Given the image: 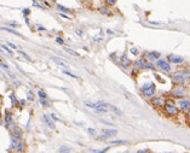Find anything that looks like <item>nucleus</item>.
Wrapping results in <instances>:
<instances>
[{
    "label": "nucleus",
    "mask_w": 190,
    "mask_h": 153,
    "mask_svg": "<svg viewBox=\"0 0 190 153\" xmlns=\"http://www.w3.org/2000/svg\"><path fill=\"white\" fill-rule=\"evenodd\" d=\"M24 148H25V145H24V142L19 140V141H18V144L16 145L15 150H16L17 152H22V151H24Z\"/></svg>",
    "instance_id": "obj_16"
},
{
    "label": "nucleus",
    "mask_w": 190,
    "mask_h": 153,
    "mask_svg": "<svg viewBox=\"0 0 190 153\" xmlns=\"http://www.w3.org/2000/svg\"><path fill=\"white\" fill-rule=\"evenodd\" d=\"M147 63H148L147 59L141 58V59H138V60L134 62V69H138V70H141V69H145Z\"/></svg>",
    "instance_id": "obj_10"
},
{
    "label": "nucleus",
    "mask_w": 190,
    "mask_h": 153,
    "mask_svg": "<svg viewBox=\"0 0 190 153\" xmlns=\"http://www.w3.org/2000/svg\"><path fill=\"white\" fill-rule=\"evenodd\" d=\"M0 66H1V68H4L5 70H8V65H7V64H5V63H0Z\"/></svg>",
    "instance_id": "obj_36"
},
{
    "label": "nucleus",
    "mask_w": 190,
    "mask_h": 153,
    "mask_svg": "<svg viewBox=\"0 0 190 153\" xmlns=\"http://www.w3.org/2000/svg\"><path fill=\"white\" fill-rule=\"evenodd\" d=\"M40 103H41V105H42V106H46V107H49V106H50V104H49L47 99H46V100H40Z\"/></svg>",
    "instance_id": "obj_33"
},
{
    "label": "nucleus",
    "mask_w": 190,
    "mask_h": 153,
    "mask_svg": "<svg viewBox=\"0 0 190 153\" xmlns=\"http://www.w3.org/2000/svg\"><path fill=\"white\" fill-rule=\"evenodd\" d=\"M56 42L59 43V45H64V40H63L61 36H57V37H56Z\"/></svg>",
    "instance_id": "obj_30"
},
{
    "label": "nucleus",
    "mask_w": 190,
    "mask_h": 153,
    "mask_svg": "<svg viewBox=\"0 0 190 153\" xmlns=\"http://www.w3.org/2000/svg\"><path fill=\"white\" fill-rule=\"evenodd\" d=\"M7 45H8V46H10V47H11V48H15V49H16V48H17V46H16V45H13V43H11V42H8V43H7Z\"/></svg>",
    "instance_id": "obj_40"
},
{
    "label": "nucleus",
    "mask_w": 190,
    "mask_h": 153,
    "mask_svg": "<svg viewBox=\"0 0 190 153\" xmlns=\"http://www.w3.org/2000/svg\"><path fill=\"white\" fill-rule=\"evenodd\" d=\"M24 103H25L24 100H21V101H19V106H21V109H22V106L24 105Z\"/></svg>",
    "instance_id": "obj_43"
},
{
    "label": "nucleus",
    "mask_w": 190,
    "mask_h": 153,
    "mask_svg": "<svg viewBox=\"0 0 190 153\" xmlns=\"http://www.w3.org/2000/svg\"><path fill=\"white\" fill-rule=\"evenodd\" d=\"M2 30H5V31H8V33H12V34H15V35H17V36H22L18 31H16V30H13V29H11V28H1Z\"/></svg>",
    "instance_id": "obj_22"
},
{
    "label": "nucleus",
    "mask_w": 190,
    "mask_h": 153,
    "mask_svg": "<svg viewBox=\"0 0 190 153\" xmlns=\"http://www.w3.org/2000/svg\"><path fill=\"white\" fill-rule=\"evenodd\" d=\"M117 134V132L115 129H104L103 130V135L108 139V138H111V136H115Z\"/></svg>",
    "instance_id": "obj_14"
},
{
    "label": "nucleus",
    "mask_w": 190,
    "mask_h": 153,
    "mask_svg": "<svg viewBox=\"0 0 190 153\" xmlns=\"http://www.w3.org/2000/svg\"><path fill=\"white\" fill-rule=\"evenodd\" d=\"M98 11H99V13H102V14H104V16H111V14H113L111 11L109 10V7H105V6L99 7Z\"/></svg>",
    "instance_id": "obj_15"
},
{
    "label": "nucleus",
    "mask_w": 190,
    "mask_h": 153,
    "mask_svg": "<svg viewBox=\"0 0 190 153\" xmlns=\"http://www.w3.org/2000/svg\"><path fill=\"white\" fill-rule=\"evenodd\" d=\"M156 64H158V66L161 70H164L166 72H170L171 71V65H170V63L167 60H165V59H158L156 60Z\"/></svg>",
    "instance_id": "obj_6"
},
{
    "label": "nucleus",
    "mask_w": 190,
    "mask_h": 153,
    "mask_svg": "<svg viewBox=\"0 0 190 153\" xmlns=\"http://www.w3.org/2000/svg\"><path fill=\"white\" fill-rule=\"evenodd\" d=\"M51 59L55 62V63H57L58 65H61V66H64V68H67V64L63 62V60H61L59 58H57V57H51Z\"/></svg>",
    "instance_id": "obj_19"
},
{
    "label": "nucleus",
    "mask_w": 190,
    "mask_h": 153,
    "mask_svg": "<svg viewBox=\"0 0 190 153\" xmlns=\"http://www.w3.org/2000/svg\"><path fill=\"white\" fill-rule=\"evenodd\" d=\"M102 40H103L102 37H95V41H96V42H102Z\"/></svg>",
    "instance_id": "obj_41"
},
{
    "label": "nucleus",
    "mask_w": 190,
    "mask_h": 153,
    "mask_svg": "<svg viewBox=\"0 0 190 153\" xmlns=\"http://www.w3.org/2000/svg\"><path fill=\"white\" fill-rule=\"evenodd\" d=\"M70 148L69 147H67V146H62L61 148H59V153H70Z\"/></svg>",
    "instance_id": "obj_24"
},
{
    "label": "nucleus",
    "mask_w": 190,
    "mask_h": 153,
    "mask_svg": "<svg viewBox=\"0 0 190 153\" xmlns=\"http://www.w3.org/2000/svg\"><path fill=\"white\" fill-rule=\"evenodd\" d=\"M131 53H132V54H134V56H137V54L139 53V49H138V48H136V47H132V48H131Z\"/></svg>",
    "instance_id": "obj_31"
},
{
    "label": "nucleus",
    "mask_w": 190,
    "mask_h": 153,
    "mask_svg": "<svg viewBox=\"0 0 190 153\" xmlns=\"http://www.w3.org/2000/svg\"><path fill=\"white\" fill-rule=\"evenodd\" d=\"M109 110H111L115 115H117V116H121L122 115V112H121V110L120 109H117L116 106H113V105H109Z\"/></svg>",
    "instance_id": "obj_20"
},
{
    "label": "nucleus",
    "mask_w": 190,
    "mask_h": 153,
    "mask_svg": "<svg viewBox=\"0 0 190 153\" xmlns=\"http://www.w3.org/2000/svg\"><path fill=\"white\" fill-rule=\"evenodd\" d=\"M38 95H39L40 100H46V99H47V94H46L44 91H41V89L38 92Z\"/></svg>",
    "instance_id": "obj_21"
},
{
    "label": "nucleus",
    "mask_w": 190,
    "mask_h": 153,
    "mask_svg": "<svg viewBox=\"0 0 190 153\" xmlns=\"http://www.w3.org/2000/svg\"><path fill=\"white\" fill-rule=\"evenodd\" d=\"M179 109L183 111H187L190 109V100L189 99H182L179 101Z\"/></svg>",
    "instance_id": "obj_11"
},
{
    "label": "nucleus",
    "mask_w": 190,
    "mask_h": 153,
    "mask_svg": "<svg viewBox=\"0 0 190 153\" xmlns=\"http://www.w3.org/2000/svg\"><path fill=\"white\" fill-rule=\"evenodd\" d=\"M164 111H165L166 116H168V117H175L179 113V109L176 106L173 100H166L165 106H164Z\"/></svg>",
    "instance_id": "obj_1"
},
{
    "label": "nucleus",
    "mask_w": 190,
    "mask_h": 153,
    "mask_svg": "<svg viewBox=\"0 0 190 153\" xmlns=\"http://www.w3.org/2000/svg\"><path fill=\"white\" fill-rule=\"evenodd\" d=\"M190 80V75L187 72H176L172 76V81L177 84H184Z\"/></svg>",
    "instance_id": "obj_2"
},
{
    "label": "nucleus",
    "mask_w": 190,
    "mask_h": 153,
    "mask_svg": "<svg viewBox=\"0 0 190 153\" xmlns=\"http://www.w3.org/2000/svg\"><path fill=\"white\" fill-rule=\"evenodd\" d=\"M159 57H160V53L155 52V51L147 53V60H149V62H156L159 59Z\"/></svg>",
    "instance_id": "obj_9"
},
{
    "label": "nucleus",
    "mask_w": 190,
    "mask_h": 153,
    "mask_svg": "<svg viewBox=\"0 0 190 153\" xmlns=\"http://www.w3.org/2000/svg\"><path fill=\"white\" fill-rule=\"evenodd\" d=\"M42 117H44V122L47 124V127H49V128H51V129H55V128H56V126H55V123H53V121H52V118H51L50 116L44 115Z\"/></svg>",
    "instance_id": "obj_12"
},
{
    "label": "nucleus",
    "mask_w": 190,
    "mask_h": 153,
    "mask_svg": "<svg viewBox=\"0 0 190 153\" xmlns=\"http://www.w3.org/2000/svg\"><path fill=\"white\" fill-rule=\"evenodd\" d=\"M57 10L59 11V13H68V12H70V10L68 7L62 6V5H57Z\"/></svg>",
    "instance_id": "obj_18"
},
{
    "label": "nucleus",
    "mask_w": 190,
    "mask_h": 153,
    "mask_svg": "<svg viewBox=\"0 0 190 153\" xmlns=\"http://www.w3.org/2000/svg\"><path fill=\"white\" fill-rule=\"evenodd\" d=\"M17 52H18V53H19V54H21V56H22V57H24V58H25V59H27V60H28V62H30V60H32V59H30V57H29V56H28V54H27V53H24V52H23V51H21V49H18V51H17Z\"/></svg>",
    "instance_id": "obj_25"
},
{
    "label": "nucleus",
    "mask_w": 190,
    "mask_h": 153,
    "mask_svg": "<svg viewBox=\"0 0 190 153\" xmlns=\"http://www.w3.org/2000/svg\"><path fill=\"white\" fill-rule=\"evenodd\" d=\"M110 144H113V145H125V144H127V142L124 141V140H114V141H111Z\"/></svg>",
    "instance_id": "obj_26"
},
{
    "label": "nucleus",
    "mask_w": 190,
    "mask_h": 153,
    "mask_svg": "<svg viewBox=\"0 0 190 153\" xmlns=\"http://www.w3.org/2000/svg\"><path fill=\"white\" fill-rule=\"evenodd\" d=\"M138 153H150L149 150H142V151H139Z\"/></svg>",
    "instance_id": "obj_42"
},
{
    "label": "nucleus",
    "mask_w": 190,
    "mask_h": 153,
    "mask_svg": "<svg viewBox=\"0 0 190 153\" xmlns=\"http://www.w3.org/2000/svg\"><path fill=\"white\" fill-rule=\"evenodd\" d=\"M184 94H185V88L183 86H181V84L177 86V87H175L173 91L171 92V95L173 98H183Z\"/></svg>",
    "instance_id": "obj_4"
},
{
    "label": "nucleus",
    "mask_w": 190,
    "mask_h": 153,
    "mask_svg": "<svg viewBox=\"0 0 190 153\" xmlns=\"http://www.w3.org/2000/svg\"><path fill=\"white\" fill-rule=\"evenodd\" d=\"M187 117H188V120H190V109L188 110V112H187Z\"/></svg>",
    "instance_id": "obj_44"
},
{
    "label": "nucleus",
    "mask_w": 190,
    "mask_h": 153,
    "mask_svg": "<svg viewBox=\"0 0 190 153\" xmlns=\"http://www.w3.org/2000/svg\"><path fill=\"white\" fill-rule=\"evenodd\" d=\"M165 103H166V99H165L164 97H155V98L151 99V104H153L156 109H164Z\"/></svg>",
    "instance_id": "obj_5"
},
{
    "label": "nucleus",
    "mask_w": 190,
    "mask_h": 153,
    "mask_svg": "<svg viewBox=\"0 0 190 153\" xmlns=\"http://www.w3.org/2000/svg\"><path fill=\"white\" fill-rule=\"evenodd\" d=\"M4 121H5V126L7 128H10L12 126V123H13V116H12V113L10 111H5V118H4Z\"/></svg>",
    "instance_id": "obj_8"
},
{
    "label": "nucleus",
    "mask_w": 190,
    "mask_h": 153,
    "mask_svg": "<svg viewBox=\"0 0 190 153\" xmlns=\"http://www.w3.org/2000/svg\"><path fill=\"white\" fill-rule=\"evenodd\" d=\"M1 48H2V49H5V51H6V52H7L10 56H12V51H11V49H8L6 46H1Z\"/></svg>",
    "instance_id": "obj_34"
},
{
    "label": "nucleus",
    "mask_w": 190,
    "mask_h": 153,
    "mask_svg": "<svg viewBox=\"0 0 190 153\" xmlns=\"http://www.w3.org/2000/svg\"><path fill=\"white\" fill-rule=\"evenodd\" d=\"M63 72H64L66 75H68V76H70V77H73V78H78V76H76V75H74V74H72L70 71H67V70H63Z\"/></svg>",
    "instance_id": "obj_28"
},
{
    "label": "nucleus",
    "mask_w": 190,
    "mask_h": 153,
    "mask_svg": "<svg viewBox=\"0 0 190 153\" xmlns=\"http://www.w3.org/2000/svg\"><path fill=\"white\" fill-rule=\"evenodd\" d=\"M89 133H90L91 135H96V130L95 129H92V128H90V129H89Z\"/></svg>",
    "instance_id": "obj_39"
},
{
    "label": "nucleus",
    "mask_w": 190,
    "mask_h": 153,
    "mask_svg": "<svg viewBox=\"0 0 190 153\" xmlns=\"http://www.w3.org/2000/svg\"><path fill=\"white\" fill-rule=\"evenodd\" d=\"M0 118H1V111H0Z\"/></svg>",
    "instance_id": "obj_45"
},
{
    "label": "nucleus",
    "mask_w": 190,
    "mask_h": 153,
    "mask_svg": "<svg viewBox=\"0 0 190 153\" xmlns=\"http://www.w3.org/2000/svg\"><path fill=\"white\" fill-rule=\"evenodd\" d=\"M10 99H11L12 107H17V106H18V100H17V98H16L15 93H11V95H10Z\"/></svg>",
    "instance_id": "obj_17"
},
{
    "label": "nucleus",
    "mask_w": 190,
    "mask_h": 153,
    "mask_svg": "<svg viewBox=\"0 0 190 153\" xmlns=\"http://www.w3.org/2000/svg\"><path fill=\"white\" fill-rule=\"evenodd\" d=\"M29 13H30V10H29V8H24V10H23V14H24V16H28Z\"/></svg>",
    "instance_id": "obj_35"
},
{
    "label": "nucleus",
    "mask_w": 190,
    "mask_h": 153,
    "mask_svg": "<svg viewBox=\"0 0 190 153\" xmlns=\"http://www.w3.org/2000/svg\"><path fill=\"white\" fill-rule=\"evenodd\" d=\"M28 100L29 101H33L34 100V94H33L32 91H28Z\"/></svg>",
    "instance_id": "obj_29"
},
{
    "label": "nucleus",
    "mask_w": 190,
    "mask_h": 153,
    "mask_svg": "<svg viewBox=\"0 0 190 153\" xmlns=\"http://www.w3.org/2000/svg\"><path fill=\"white\" fill-rule=\"evenodd\" d=\"M75 31H76V34H78V35H80V36H83V35H84V31H83L81 29H76Z\"/></svg>",
    "instance_id": "obj_37"
},
{
    "label": "nucleus",
    "mask_w": 190,
    "mask_h": 153,
    "mask_svg": "<svg viewBox=\"0 0 190 153\" xmlns=\"http://www.w3.org/2000/svg\"><path fill=\"white\" fill-rule=\"evenodd\" d=\"M108 150H109V147H107V148H104V150H102V151H93V152L95 153H105Z\"/></svg>",
    "instance_id": "obj_38"
},
{
    "label": "nucleus",
    "mask_w": 190,
    "mask_h": 153,
    "mask_svg": "<svg viewBox=\"0 0 190 153\" xmlns=\"http://www.w3.org/2000/svg\"><path fill=\"white\" fill-rule=\"evenodd\" d=\"M0 98H1V95H0Z\"/></svg>",
    "instance_id": "obj_46"
},
{
    "label": "nucleus",
    "mask_w": 190,
    "mask_h": 153,
    "mask_svg": "<svg viewBox=\"0 0 190 153\" xmlns=\"http://www.w3.org/2000/svg\"><path fill=\"white\" fill-rule=\"evenodd\" d=\"M116 1H117V0H105V4H107L108 6H114V5L116 4Z\"/></svg>",
    "instance_id": "obj_27"
},
{
    "label": "nucleus",
    "mask_w": 190,
    "mask_h": 153,
    "mask_svg": "<svg viewBox=\"0 0 190 153\" xmlns=\"http://www.w3.org/2000/svg\"><path fill=\"white\" fill-rule=\"evenodd\" d=\"M120 63H121V65H122L124 68H127V66L131 64V60L127 58L126 53H124V54L121 56V58H120Z\"/></svg>",
    "instance_id": "obj_13"
},
{
    "label": "nucleus",
    "mask_w": 190,
    "mask_h": 153,
    "mask_svg": "<svg viewBox=\"0 0 190 153\" xmlns=\"http://www.w3.org/2000/svg\"><path fill=\"white\" fill-rule=\"evenodd\" d=\"M167 59H168V62L175 63V64H181V63L184 62V58H183V57H181V56H176V54H168Z\"/></svg>",
    "instance_id": "obj_7"
},
{
    "label": "nucleus",
    "mask_w": 190,
    "mask_h": 153,
    "mask_svg": "<svg viewBox=\"0 0 190 153\" xmlns=\"http://www.w3.org/2000/svg\"><path fill=\"white\" fill-rule=\"evenodd\" d=\"M64 49H66V52H67V53H69V54H72V56H75V57H79V56H80L78 52L73 51L72 48H64Z\"/></svg>",
    "instance_id": "obj_23"
},
{
    "label": "nucleus",
    "mask_w": 190,
    "mask_h": 153,
    "mask_svg": "<svg viewBox=\"0 0 190 153\" xmlns=\"http://www.w3.org/2000/svg\"><path fill=\"white\" fill-rule=\"evenodd\" d=\"M145 69H149V70H155V66H154L153 64H150V63H147Z\"/></svg>",
    "instance_id": "obj_32"
},
{
    "label": "nucleus",
    "mask_w": 190,
    "mask_h": 153,
    "mask_svg": "<svg viewBox=\"0 0 190 153\" xmlns=\"http://www.w3.org/2000/svg\"><path fill=\"white\" fill-rule=\"evenodd\" d=\"M155 92H156V87H155V84H154L153 82L145 83V84L142 87V93H143V95L147 97V98H151V97H154Z\"/></svg>",
    "instance_id": "obj_3"
}]
</instances>
